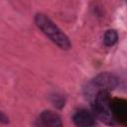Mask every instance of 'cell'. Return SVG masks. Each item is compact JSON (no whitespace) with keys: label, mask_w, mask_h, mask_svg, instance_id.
<instances>
[{"label":"cell","mask_w":127,"mask_h":127,"mask_svg":"<svg viewBox=\"0 0 127 127\" xmlns=\"http://www.w3.org/2000/svg\"><path fill=\"white\" fill-rule=\"evenodd\" d=\"M36 125L38 126H51V127H60L63 125L61 117L58 113L51 111V110H45L43 111L38 119Z\"/></svg>","instance_id":"277c9868"},{"label":"cell","mask_w":127,"mask_h":127,"mask_svg":"<svg viewBox=\"0 0 127 127\" xmlns=\"http://www.w3.org/2000/svg\"><path fill=\"white\" fill-rule=\"evenodd\" d=\"M118 40V34L115 30H107L104 34V37H103V42H104V45L107 46V47H112L113 45L116 44Z\"/></svg>","instance_id":"8992f818"},{"label":"cell","mask_w":127,"mask_h":127,"mask_svg":"<svg viewBox=\"0 0 127 127\" xmlns=\"http://www.w3.org/2000/svg\"><path fill=\"white\" fill-rule=\"evenodd\" d=\"M118 85V78L110 72H103L96 75L86 87V93L93 97L99 90H112Z\"/></svg>","instance_id":"3957f363"},{"label":"cell","mask_w":127,"mask_h":127,"mask_svg":"<svg viewBox=\"0 0 127 127\" xmlns=\"http://www.w3.org/2000/svg\"><path fill=\"white\" fill-rule=\"evenodd\" d=\"M36 25L39 29L59 48L63 50H68L71 46L68 37L45 14L38 13L35 16Z\"/></svg>","instance_id":"6da1fadb"},{"label":"cell","mask_w":127,"mask_h":127,"mask_svg":"<svg viewBox=\"0 0 127 127\" xmlns=\"http://www.w3.org/2000/svg\"><path fill=\"white\" fill-rule=\"evenodd\" d=\"M72 120L73 123L79 127L92 126L95 124V115L91 111H88L86 109H80L74 113Z\"/></svg>","instance_id":"5b68a950"},{"label":"cell","mask_w":127,"mask_h":127,"mask_svg":"<svg viewBox=\"0 0 127 127\" xmlns=\"http://www.w3.org/2000/svg\"><path fill=\"white\" fill-rule=\"evenodd\" d=\"M108 90H99L92 97L91 108L93 114L102 122L110 124L112 122V114L108 106Z\"/></svg>","instance_id":"7a4b0ae2"}]
</instances>
